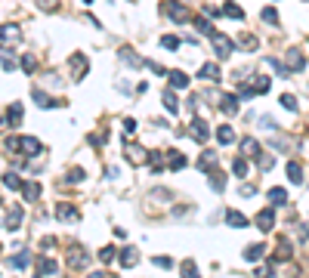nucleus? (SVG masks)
I'll return each instance as SVG.
<instances>
[{
	"label": "nucleus",
	"instance_id": "obj_1",
	"mask_svg": "<svg viewBox=\"0 0 309 278\" xmlns=\"http://www.w3.org/2000/svg\"><path fill=\"white\" fill-rule=\"evenodd\" d=\"M211 44H213L216 59H229L232 49H235V40H232L226 31H213V34H211Z\"/></svg>",
	"mask_w": 309,
	"mask_h": 278
},
{
	"label": "nucleus",
	"instance_id": "obj_2",
	"mask_svg": "<svg viewBox=\"0 0 309 278\" xmlns=\"http://www.w3.org/2000/svg\"><path fill=\"white\" fill-rule=\"evenodd\" d=\"M161 13H164L170 22H177V25L189 22V10H186V3H179V0H164V3H161Z\"/></svg>",
	"mask_w": 309,
	"mask_h": 278
},
{
	"label": "nucleus",
	"instance_id": "obj_3",
	"mask_svg": "<svg viewBox=\"0 0 309 278\" xmlns=\"http://www.w3.org/2000/svg\"><path fill=\"white\" fill-rule=\"evenodd\" d=\"M241 158H254V161H260V158H263V148H260V142H257L254 136L241 139Z\"/></svg>",
	"mask_w": 309,
	"mask_h": 278
},
{
	"label": "nucleus",
	"instance_id": "obj_4",
	"mask_svg": "<svg viewBox=\"0 0 309 278\" xmlns=\"http://www.w3.org/2000/svg\"><path fill=\"white\" fill-rule=\"evenodd\" d=\"M40 148H44V146H40V139H34V136H22L19 139V151L25 158H37Z\"/></svg>",
	"mask_w": 309,
	"mask_h": 278
},
{
	"label": "nucleus",
	"instance_id": "obj_5",
	"mask_svg": "<svg viewBox=\"0 0 309 278\" xmlns=\"http://www.w3.org/2000/svg\"><path fill=\"white\" fill-rule=\"evenodd\" d=\"M22 223V207H6L3 210V229L6 232H16Z\"/></svg>",
	"mask_w": 309,
	"mask_h": 278
},
{
	"label": "nucleus",
	"instance_id": "obj_6",
	"mask_svg": "<svg viewBox=\"0 0 309 278\" xmlns=\"http://www.w3.org/2000/svg\"><path fill=\"white\" fill-rule=\"evenodd\" d=\"M285 65H288L291 71H303L306 68V59H303V53H300L297 47H291L288 53H285Z\"/></svg>",
	"mask_w": 309,
	"mask_h": 278
},
{
	"label": "nucleus",
	"instance_id": "obj_7",
	"mask_svg": "<svg viewBox=\"0 0 309 278\" xmlns=\"http://www.w3.org/2000/svg\"><path fill=\"white\" fill-rule=\"evenodd\" d=\"M207 133H211V127H207V121H201V117H195V121L189 124V136L195 139V142H204Z\"/></svg>",
	"mask_w": 309,
	"mask_h": 278
},
{
	"label": "nucleus",
	"instance_id": "obj_8",
	"mask_svg": "<svg viewBox=\"0 0 309 278\" xmlns=\"http://www.w3.org/2000/svg\"><path fill=\"white\" fill-rule=\"evenodd\" d=\"M257 226H260V232H272V226H275V207H263L260 213H257Z\"/></svg>",
	"mask_w": 309,
	"mask_h": 278
},
{
	"label": "nucleus",
	"instance_id": "obj_9",
	"mask_svg": "<svg viewBox=\"0 0 309 278\" xmlns=\"http://www.w3.org/2000/svg\"><path fill=\"white\" fill-rule=\"evenodd\" d=\"M127 161L130 164H146L148 161V151L143 146H133V142H127Z\"/></svg>",
	"mask_w": 309,
	"mask_h": 278
},
{
	"label": "nucleus",
	"instance_id": "obj_10",
	"mask_svg": "<svg viewBox=\"0 0 309 278\" xmlns=\"http://www.w3.org/2000/svg\"><path fill=\"white\" fill-rule=\"evenodd\" d=\"M87 254H83V247H78V244H74V247L68 250V266L71 269H83V266H87Z\"/></svg>",
	"mask_w": 309,
	"mask_h": 278
},
{
	"label": "nucleus",
	"instance_id": "obj_11",
	"mask_svg": "<svg viewBox=\"0 0 309 278\" xmlns=\"http://www.w3.org/2000/svg\"><path fill=\"white\" fill-rule=\"evenodd\" d=\"M263 257H266V244H250V247H244V260H247V263H260Z\"/></svg>",
	"mask_w": 309,
	"mask_h": 278
},
{
	"label": "nucleus",
	"instance_id": "obj_12",
	"mask_svg": "<svg viewBox=\"0 0 309 278\" xmlns=\"http://www.w3.org/2000/svg\"><path fill=\"white\" fill-rule=\"evenodd\" d=\"M56 216L65 220V223H78V220H81V213H78L71 204H59V207H56Z\"/></svg>",
	"mask_w": 309,
	"mask_h": 278
},
{
	"label": "nucleus",
	"instance_id": "obj_13",
	"mask_svg": "<svg viewBox=\"0 0 309 278\" xmlns=\"http://www.w3.org/2000/svg\"><path fill=\"white\" fill-rule=\"evenodd\" d=\"M161 102L167 105V112H170V114H177V112H179V99H177V93H173V87L161 93Z\"/></svg>",
	"mask_w": 309,
	"mask_h": 278
},
{
	"label": "nucleus",
	"instance_id": "obj_14",
	"mask_svg": "<svg viewBox=\"0 0 309 278\" xmlns=\"http://www.w3.org/2000/svg\"><path fill=\"white\" fill-rule=\"evenodd\" d=\"M167 81H170L173 90H186L189 87V74L186 71H170V74H167Z\"/></svg>",
	"mask_w": 309,
	"mask_h": 278
},
{
	"label": "nucleus",
	"instance_id": "obj_15",
	"mask_svg": "<svg viewBox=\"0 0 309 278\" xmlns=\"http://www.w3.org/2000/svg\"><path fill=\"white\" fill-rule=\"evenodd\" d=\"M213 167H216V151H201V158H198V170L211 173Z\"/></svg>",
	"mask_w": 309,
	"mask_h": 278
},
{
	"label": "nucleus",
	"instance_id": "obj_16",
	"mask_svg": "<svg viewBox=\"0 0 309 278\" xmlns=\"http://www.w3.org/2000/svg\"><path fill=\"white\" fill-rule=\"evenodd\" d=\"M37 272H40V275H56V272H59V263H56V260H49V257H40V260H37Z\"/></svg>",
	"mask_w": 309,
	"mask_h": 278
},
{
	"label": "nucleus",
	"instance_id": "obj_17",
	"mask_svg": "<svg viewBox=\"0 0 309 278\" xmlns=\"http://www.w3.org/2000/svg\"><path fill=\"white\" fill-rule=\"evenodd\" d=\"M118 260H121V266H127V269H130V266H136L139 250H136V247H124L121 254H118Z\"/></svg>",
	"mask_w": 309,
	"mask_h": 278
},
{
	"label": "nucleus",
	"instance_id": "obj_18",
	"mask_svg": "<svg viewBox=\"0 0 309 278\" xmlns=\"http://www.w3.org/2000/svg\"><path fill=\"white\" fill-rule=\"evenodd\" d=\"M71 71H74V81H81V78H83V71H87V59H83L81 53H74V56H71Z\"/></svg>",
	"mask_w": 309,
	"mask_h": 278
},
{
	"label": "nucleus",
	"instance_id": "obj_19",
	"mask_svg": "<svg viewBox=\"0 0 309 278\" xmlns=\"http://www.w3.org/2000/svg\"><path fill=\"white\" fill-rule=\"evenodd\" d=\"M207 180H211V189H213V192H226V176L216 170V167L207 173Z\"/></svg>",
	"mask_w": 309,
	"mask_h": 278
},
{
	"label": "nucleus",
	"instance_id": "obj_20",
	"mask_svg": "<svg viewBox=\"0 0 309 278\" xmlns=\"http://www.w3.org/2000/svg\"><path fill=\"white\" fill-rule=\"evenodd\" d=\"M220 112L238 114V96H220Z\"/></svg>",
	"mask_w": 309,
	"mask_h": 278
},
{
	"label": "nucleus",
	"instance_id": "obj_21",
	"mask_svg": "<svg viewBox=\"0 0 309 278\" xmlns=\"http://www.w3.org/2000/svg\"><path fill=\"white\" fill-rule=\"evenodd\" d=\"M226 223L232 226V229H244V226H247V216L238 213V210H229V213H226Z\"/></svg>",
	"mask_w": 309,
	"mask_h": 278
},
{
	"label": "nucleus",
	"instance_id": "obj_22",
	"mask_svg": "<svg viewBox=\"0 0 309 278\" xmlns=\"http://www.w3.org/2000/svg\"><path fill=\"white\" fill-rule=\"evenodd\" d=\"M167 167H170V170H182V167H186V155H179V151H167Z\"/></svg>",
	"mask_w": 309,
	"mask_h": 278
},
{
	"label": "nucleus",
	"instance_id": "obj_23",
	"mask_svg": "<svg viewBox=\"0 0 309 278\" xmlns=\"http://www.w3.org/2000/svg\"><path fill=\"white\" fill-rule=\"evenodd\" d=\"M216 139H220L223 146H232V142H235V130H232L229 124H223V127L216 130Z\"/></svg>",
	"mask_w": 309,
	"mask_h": 278
},
{
	"label": "nucleus",
	"instance_id": "obj_24",
	"mask_svg": "<svg viewBox=\"0 0 309 278\" xmlns=\"http://www.w3.org/2000/svg\"><path fill=\"white\" fill-rule=\"evenodd\" d=\"M19 121H22V105H19V102L6 105V124H13V127H16Z\"/></svg>",
	"mask_w": 309,
	"mask_h": 278
},
{
	"label": "nucleus",
	"instance_id": "obj_25",
	"mask_svg": "<svg viewBox=\"0 0 309 278\" xmlns=\"http://www.w3.org/2000/svg\"><path fill=\"white\" fill-rule=\"evenodd\" d=\"M31 99H34L37 105H44V108H59V102H53V99H49L44 90H34V93H31Z\"/></svg>",
	"mask_w": 309,
	"mask_h": 278
},
{
	"label": "nucleus",
	"instance_id": "obj_26",
	"mask_svg": "<svg viewBox=\"0 0 309 278\" xmlns=\"http://www.w3.org/2000/svg\"><path fill=\"white\" fill-rule=\"evenodd\" d=\"M269 204H272V207L288 204V192H285V189H269Z\"/></svg>",
	"mask_w": 309,
	"mask_h": 278
},
{
	"label": "nucleus",
	"instance_id": "obj_27",
	"mask_svg": "<svg viewBox=\"0 0 309 278\" xmlns=\"http://www.w3.org/2000/svg\"><path fill=\"white\" fill-rule=\"evenodd\" d=\"M288 180L291 182H303V167H300V161H288Z\"/></svg>",
	"mask_w": 309,
	"mask_h": 278
},
{
	"label": "nucleus",
	"instance_id": "obj_28",
	"mask_svg": "<svg viewBox=\"0 0 309 278\" xmlns=\"http://www.w3.org/2000/svg\"><path fill=\"white\" fill-rule=\"evenodd\" d=\"M235 44H238L241 49H257V47H260V40H257L254 34H247V31H244V34H238V40H235Z\"/></svg>",
	"mask_w": 309,
	"mask_h": 278
},
{
	"label": "nucleus",
	"instance_id": "obj_29",
	"mask_svg": "<svg viewBox=\"0 0 309 278\" xmlns=\"http://www.w3.org/2000/svg\"><path fill=\"white\" fill-rule=\"evenodd\" d=\"M285 260H291V244L288 241H278V250H275L272 263H285Z\"/></svg>",
	"mask_w": 309,
	"mask_h": 278
},
{
	"label": "nucleus",
	"instance_id": "obj_30",
	"mask_svg": "<svg viewBox=\"0 0 309 278\" xmlns=\"http://www.w3.org/2000/svg\"><path fill=\"white\" fill-rule=\"evenodd\" d=\"M22 192H25V201H37L40 198V182H25Z\"/></svg>",
	"mask_w": 309,
	"mask_h": 278
},
{
	"label": "nucleus",
	"instance_id": "obj_31",
	"mask_svg": "<svg viewBox=\"0 0 309 278\" xmlns=\"http://www.w3.org/2000/svg\"><path fill=\"white\" fill-rule=\"evenodd\" d=\"M198 74H201L204 81H220V68H216L213 62H207V65H201V71H198Z\"/></svg>",
	"mask_w": 309,
	"mask_h": 278
},
{
	"label": "nucleus",
	"instance_id": "obj_32",
	"mask_svg": "<svg viewBox=\"0 0 309 278\" xmlns=\"http://www.w3.org/2000/svg\"><path fill=\"white\" fill-rule=\"evenodd\" d=\"M10 263H13V269H25V266H31V254H28V250H19Z\"/></svg>",
	"mask_w": 309,
	"mask_h": 278
},
{
	"label": "nucleus",
	"instance_id": "obj_33",
	"mask_svg": "<svg viewBox=\"0 0 309 278\" xmlns=\"http://www.w3.org/2000/svg\"><path fill=\"white\" fill-rule=\"evenodd\" d=\"M223 13H226L229 19H244V10H241V6L235 3V0H229V3L223 6Z\"/></svg>",
	"mask_w": 309,
	"mask_h": 278
},
{
	"label": "nucleus",
	"instance_id": "obj_34",
	"mask_svg": "<svg viewBox=\"0 0 309 278\" xmlns=\"http://www.w3.org/2000/svg\"><path fill=\"white\" fill-rule=\"evenodd\" d=\"M83 180H87V173H83L81 167H74V170H68V176H65V182H68V185H78V182H83Z\"/></svg>",
	"mask_w": 309,
	"mask_h": 278
},
{
	"label": "nucleus",
	"instance_id": "obj_35",
	"mask_svg": "<svg viewBox=\"0 0 309 278\" xmlns=\"http://www.w3.org/2000/svg\"><path fill=\"white\" fill-rule=\"evenodd\" d=\"M179 272H182V278H201V275H198V269H195V263H192V260H186V263L179 266Z\"/></svg>",
	"mask_w": 309,
	"mask_h": 278
},
{
	"label": "nucleus",
	"instance_id": "obj_36",
	"mask_svg": "<svg viewBox=\"0 0 309 278\" xmlns=\"http://www.w3.org/2000/svg\"><path fill=\"white\" fill-rule=\"evenodd\" d=\"M16 44V40H19V28H16V25H3V44Z\"/></svg>",
	"mask_w": 309,
	"mask_h": 278
},
{
	"label": "nucleus",
	"instance_id": "obj_37",
	"mask_svg": "<svg viewBox=\"0 0 309 278\" xmlns=\"http://www.w3.org/2000/svg\"><path fill=\"white\" fill-rule=\"evenodd\" d=\"M3 185H6V189H13V192H16V189H22L25 182H22L16 173H6V176H3Z\"/></svg>",
	"mask_w": 309,
	"mask_h": 278
},
{
	"label": "nucleus",
	"instance_id": "obj_38",
	"mask_svg": "<svg viewBox=\"0 0 309 278\" xmlns=\"http://www.w3.org/2000/svg\"><path fill=\"white\" fill-rule=\"evenodd\" d=\"M232 173H235V176H247V161H244V158H235V161H232Z\"/></svg>",
	"mask_w": 309,
	"mask_h": 278
},
{
	"label": "nucleus",
	"instance_id": "obj_39",
	"mask_svg": "<svg viewBox=\"0 0 309 278\" xmlns=\"http://www.w3.org/2000/svg\"><path fill=\"white\" fill-rule=\"evenodd\" d=\"M269 87H272V81L266 78V74H260V78L254 81V90H257V93H269Z\"/></svg>",
	"mask_w": 309,
	"mask_h": 278
},
{
	"label": "nucleus",
	"instance_id": "obj_40",
	"mask_svg": "<svg viewBox=\"0 0 309 278\" xmlns=\"http://www.w3.org/2000/svg\"><path fill=\"white\" fill-rule=\"evenodd\" d=\"M266 62H269L272 68H275V74H281V78H288V74H291V68H288L285 62H278V59H266Z\"/></svg>",
	"mask_w": 309,
	"mask_h": 278
},
{
	"label": "nucleus",
	"instance_id": "obj_41",
	"mask_svg": "<svg viewBox=\"0 0 309 278\" xmlns=\"http://www.w3.org/2000/svg\"><path fill=\"white\" fill-rule=\"evenodd\" d=\"M22 68L28 74H34L37 71V56H22Z\"/></svg>",
	"mask_w": 309,
	"mask_h": 278
},
{
	"label": "nucleus",
	"instance_id": "obj_42",
	"mask_svg": "<svg viewBox=\"0 0 309 278\" xmlns=\"http://www.w3.org/2000/svg\"><path fill=\"white\" fill-rule=\"evenodd\" d=\"M278 102H281V108H288V112H294V108H297V99L291 96V93H281Z\"/></svg>",
	"mask_w": 309,
	"mask_h": 278
},
{
	"label": "nucleus",
	"instance_id": "obj_43",
	"mask_svg": "<svg viewBox=\"0 0 309 278\" xmlns=\"http://www.w3.org/2000/svg\"><path fill=\"white\" fill-rule=\"evenodd\" d=\"M161 47H164V49H179V37L164 34V37H161Z\"/></svg>",
	"mask_w": 309,
	"mask_h": 278
},
{
	"label": "nucleus",
	"instance_id": "obj_44",
	"mask_svg": "<svg viewBox=\"0 0 309 278\" xmlns=\"http://www.w3.org/2000/svg\"><path fill=\"white\" fill-rule=\"evenodd\" d=\"M121 56H124V62H127V65H139V62H143V59H139V56H133V49H127V47L121 49Z\"/></svg>",
	"mask_w": 309,
	"mask_h": 278
},
{
	"label": "nucleus",
	"instance_id": "obj_45",
	"mask_svg": "<svg viewBox=\"0 0 309 278\" xmlns=\"http://www.w3.org/2000/svg\"><path fill=\"white\" fill-rule=\"evenodd\" d=\"M114 257H118V250H114V247H102V250H99V260H102V263H112Z\"/></svg>",
	"mask_w": 309,
	"mask_h": 278
},
{
	"label": "nucleus",
	"instance_id": "obj_46",
	"mask_svg": "<svg viewBox=\"0 0 309 278\" xmlns=\"http://www.w3.org/2000/svg\"><path fill=\"white\" fill-rule=\"evenodd\" d=\"M59 3H62V0H37V6H40V10H47V13L59 10Z\"/></svg>",
	"mask_w": 309,
	"mask_h": 278
},
{
	"label": "nucleus",
	"instance_id": "obj_47",
	"mask_svg": "<svg viewBox=\"0 0 309 278\" xmlns=\"http://www.w3.org/2000/svg\"><path fill=\"white\" fill-rule=\"evenodd\" d=\"M13 68H16V56L10 49H3V71H13Z\"/></svg>",
	"mask_w": 309,
	"mask_h": 278
},
{
	"label": "nucleus",
	"instance_id": "obj_48",
	"mask_svg": "<svg viewBox=\"0 0 309 278\" xmlns=\"http://www.w3.org/2000/svg\"><path fill=\"white\" fill-rule=\"evenodd\" d=\"M263 22H269V25H278V13H275L272 6H266V10H263Z\"/></svg>",
	"mask_w": 309,
	"mask_h": 278
},
{
	"label": "nucleus",
	"instance_id": "obj_49",
	"mask_svg": "<svg viewBox=\"0 0 309 278\" xmlns=\"http://www.w3.org/2000/svg\"><path fill=\"white\" fill-rule=\"evenodd\" d=\"M195 28L201 31V34H207V37L213 34V28H211V25H207V19H195Z\"/></svg>",
	"mask_w": 309,
	"mask_h": 278
},
{
	"label": "nucleus",
	"instance_id": "obj_50",
	"mask_svg": "<svg viewBox=\"0 0 309 278\" xmlns=\"http://www.w3.org/2000/svg\"><path fill=\"white\" fill-rule=\"evenodd\" d=\"M257 278H272V266L269 263H260V266H257Z\"/></svg>",
	"mask_w": 309,
	"mask_h": 278
},
{
	"label": "nucleus",
	"instance_id": "obj_51",
	"mask_svg": "<svg viewBox=\"0 0 309 278\" xmlns=\"http://www.w3.org/2000/svg\"><path fill=\"white\" fill-rule=\"evenodd\" d=\"M155 266H158V269H170L173 260H170V257H155Z\"/></svg>",
	"mask_w": 309,
	"mask_h": 278
},
{
	"label": "nucleus",
	"instance_id": "obj_52",
	"mask_svg": "<svg viewBox=\"0 0 309 278\" xmlns=\"http://www.w3.org/2000/svg\"><path fill=\"white\" fill-rule=\"evenodd\" d=\"M124 130H127V136H133V130H136V121H133V117H127V121H124Z\"/></svg>",
	"mask_w": 309,
	"mask_h": 278
},
{
	"label": "nucleus",
	"instance_id": "obj_53",
	"mask_svg": "<svg viewBox=\"0 0 309 278\" xmlns=\"http://www.w3.org/2000/svg\"><path fill=\"white\" fill-rule=\"evenodd\" d=\"M260 127L263 130H275V121H272V117H260Z\"/></svg>",
	"mask_w": 309,
	"mask_h": 278
},
{
	"label": "nucleus",
	"instance_id": "obj_54",
	"mask_svg": "<svg viewBox=\"0 0 309 278\" xmlns=\"http://www.w3.org/2000/svg\"><path fill=\"white\" fill-rule=\"evenodd\" d=\"M254 192H257V185H241V195H244V198H250Z\"/></svg>",
	"mask_w": 309,
	"mask_h": 278
},
{
	"label": "nucleus",
	"instance_id": "obj_55",
	"mask_svg": "<svg viewBox=\"0 0 309 278\" xmlns=\"http://www.w3.org/2000/svg\"><path fill=\"white\" fill-rule=\"evenodd\" d=\"M272 164H275L272 158H269V155H263V170H272Z\"/></svg>",
	"mask_w": 309,
	"mask_h": 278
},
{
	"label": "nucleus",
	"instance_id": "obj_56",
	"mask_svg": "<svg viewBox=\"0 0 309 278\" xmlns=\"http://www.w3.org/2000/svg\"><path fill=\"white\" fill-rule=\"evenodd\" d=\"M204 16H211V19H216V16H220V10H216V6H207V10H204Z\"/></svg>",
	"mask_w": 309,
	"mask_h": 278
},
{
	"label": "nucleus",
	"instance_id": "obj_57",
	"mask_svg": "<svg viewBox=\"0 0 309 278\" xmlns=\"http://www.w3.org/2000/svg\"><path fill=\"white\" fill-rule=\"evenodd\" d=\"M90 142H93V146H102V142H105V136H99V133H93V136H90Z\"/></svg>",
	"mask_w": 309,
	"mask_h": 278
},
{
	"label": "nucleus",
	"instance_id": "obj_58",
	"mask_svg": "<svg viewBox=\"0 0 309 278\" xmlns=\"http://www.w3.org/2000/svg\"><path fill=\"white\" fill-rule=\"evenodd\" d=\"M87 278H105V275H102V272H90Z\"/></svg>",
	"mask_w": 309,
	"mask_h": 278
},
{
	"label": "nucleus",
	"instance_id": "obj_59",
	"mask_svg": "<svg viewBox=\"0 0 309 278\" xmlns=\"http://www.w3.org/2000/svg\"><path fill=\"white\" fill-rule=\"evenodd\" d=\"M303 238H309V223H306V226H303Z\"/></svg>",
	"mask_w": 309,
	"mask_h": 278
},
{
	"label": "nucleus",
	"instance_id": "obj_60",
	"mask_svg": "<svg viewBox=\"0 0 309 278\" xmlns=\"http://www.w3.org/2000/svg\"><path fill=\"white\" fill-rule=\"evenodd\" d=\"M83 3H93V0H83Z\"/></svg>",
	"mask_w": 309,
	"mask_h": 278
}]
</instances>
